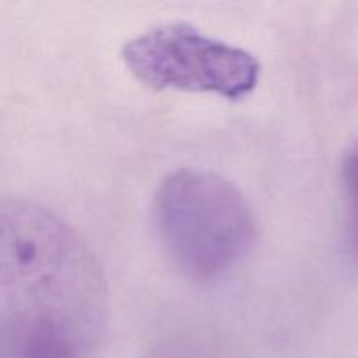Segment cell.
<instances>
[{
  "label": "cell",
  "mask_w": 358,
  "mask_h": 358,
  "mask_svg": "<svg viewBox=\"0 0 358 358\" xmlns=\"http://www.w3.org/2000/svg\"><path fill=\"white\" fill-rule=\"evenodd\" d=\"M170 358H175V355H170ZM185 358H191L189 355H185Z\"/></svg>",
  "instance_id": "5b68a950"
},
{
  "label": "cell",
  "mask_w": 358,
  "mask_h": 358,
  "mask_svg": "<svg viewBox=\"0 0 358 358\" xmlns=\"http://www.w3.org/2000/svg\"><path fill=\"white\" fill-rule=\"evenodd\" d=\"M122 62L150 90L210 93L227 100L252 94L261 79V63L252 52L185 23L163 24L131 38L122 49Z\"/></svg>",
  "instance_id": "3957f363"
},
{
  "label": "cell",
  "mask_w": 358,
  "mask_h": 358,
  "mask_svg": "<svg viewBox=\"0 0 358 358\" xmlns=\"http://www.w3.org/2000/svg\"><path fill=\"white\" fill-rule=\"evenodd\" d=\"M341 175L348 215V241L353 255L358 259V140L343 159Z\"/></svg>",
  "instance_id": "277c9868"
},
{
  "label": "cell",
  "mask_w": 358,
  "mask_h": 358,
  "mask_svg": "<svg viewBox=\"0 0 358 358\" xmlns=\"http://www.w3.org/2000/svg\"><path fill=\"white\" fill-rule=\"evenodd\" d=\"M154 224L171 261L196 282L227 275L257 236L243 192L205 170H178L164 178L154 198Z\"/></svg>",
  "instance_id": "7a4b0ae2"
},
{
  "label": "cell",
  "mask_w": 358,
  "mask_h": 358,
  "mask_svg": "<svg viewBox=\"0 0 358 358\" xmlns=\"http://www.w3.org/2000/svg\"><path fill=\"white\" fill-rule=\"evenodd\" d=\"M108 285L90 245L45 206L0 194V338L16 358L87 357L108 324Z\"/></svg>",
  "instance_id": "6da1fadb"
}]
</instances>
